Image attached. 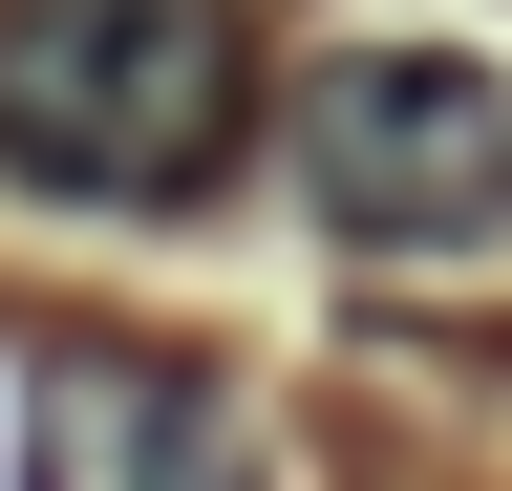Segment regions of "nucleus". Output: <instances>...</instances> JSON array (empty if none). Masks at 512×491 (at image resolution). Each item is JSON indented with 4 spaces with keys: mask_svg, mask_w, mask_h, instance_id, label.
I'll return each instance as SVG.
<instances>
[{
    "mask_svg": "<svg viewBox=\"0 0 512 491\" xmlns=\"http://www.w3.org/2000/svg\"><path fill=\"white\" fill-rule=\"evenodd\" d=\"M256 129L235 0H0V193L43 214H192Z\"/></svg>",
    "mask_w": 512,
    "mask_h": 491,
    "instance_id": "f257e3e1",
    "label": "nucleus"
},
{
    "mask_svg": "<svg viewBox=\"0 0 512 491\" xmlns=\"http://www.w3.org/2000/svg\"><path fill=\"white\" fill-rule=\"evenodd\" d=\"M278 171H299V214L342 257L448 278V257L512 235V65H470V43H342V65L278 86Z\"/></svg>",
    "mask_w": 512,
    "mask_h": 491,
    "instance_id": "f03ea898",
    "label": "nucleus"
},
{
    "mask_svg": "<svg viewBox=\"0 0 512 491\" xmlns=\"http://www.w3.org/2000/svg\"><path fill=\"white\" fill-rule=\"evenodd\" d=\"M22 491H278L235 385H192L150 342H43L22 363Z\"/></svg>",
    "mask_w": 512,
    "mask_h": 491,
    "instance_id": "7ed1b4c3",
    "label": "nucleus"
}]
</instances>
